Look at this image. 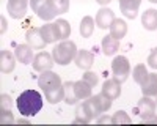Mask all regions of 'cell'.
I'll use <instances>...</instances> for the list:
<instances>
[{"mask_svg":"<svg viewBox=\"0 0 157 126\" xmlns=\"http://www.w3.org/2000/svg\"><path fill=\"white\" fill-rule=\"evenodd\" d=\"M16 106L21 115L24 117H35L36 113L43 109L44 101L39 92L36 90H25L19 95V98L16 99Z\"/></svg>","mask_w":157,"mask_h":126,"instance_id":"6da1fadb","label":"cell"},{"mask_svg":"<svg viewBox=\"0 0 157 126\" xmlns=\"http://www.w3.org/2000/svg\"><path fill=\"white\" fill-rule=\"evenodd\" d=\"M77 46L74 41L69 40H63L60 44H57L54 49H52V55H54V60L57 65H69V63L75 58L77 55Z\"/></svg>","mask_w":157,"mask_h":126,"instance_id":"7a4b0ae2","label":"cell"},{"mask_svg":"<svg viewBox=\"0 0 157 126\" xmlns=\"http://www.w3.org/2000/svg\"><path fill=\"white\" fill-rule=\"evenodd\" d=\"M101 113L102 112L96 106L93 96H90L88 99H83V103H80V104L75 107V120H74V123L86 124L91 120H94L98 115H101Z\"/></svg>","mask_w":157,"mask_h":126,"instance_id":"3957f363","label":"cell"},{"mask_svg":"<svg viewBox=\"0 0 157 126\" xmlns=\"http://www.w3.org/2000/svg\"><path fill=\"white\" fill-rule=\"evenodd\" d=\"M112 73H113V77H116L121 84L126 82L130 74V63H129L127 57H124V55L115 57L112 61Z\"/></svg>","mask_w":157,"mask_h":126,"instance_id":"277c9868","label":"cell"},{"mask_svg":"<svg viewBox=\"0 0 157 126\" xmlns=\"http://www.w3.org/2000/svg\"><path fill=\"white\" fill-rule=\"evenodd\" d=\"M30 3H32V10L33 13H36L38 18L39 19H43L44 22H49L52 19H55V13L54 10L50 8L49 2L47 0H30Z\"/></svg>","mask_w":157,"mask_h":126,"instance_id":"5b68a950","label":"cell"},{"mask_svg":"<svg viewBox=\"0 0 157 126\" xmlns=\"http://www.w3.org/2000/svg\"><path fill=\"white\" fill-rule=\"evenodd\" d=\"M155 107H157V103H155L152 98L143 96L138 103H137V106H135V109H134V113H135V115H138V117L143 120V118L152 115V113H155Z\"/></svg>","mask_w":157,"mask_h":126,"instance_id":"8992f818","label":"cell"},{"mask_svg":"<svg viewBox=\"0 0 157 126\" xmlns=\"http://www.w3.org/2000/svg\"><path fill=\"white\" fill-rule=\"evenodd\" d=\"M58 85H61V77L57 73L50 71V69L41 73V76L38 77V87L41 88L43 92H47L50 88H55Z\"/></svg>","mask_w":157,"mask_h":126,"instance_id":"52a82bcc","label":"cell"},{"mask_svg":"<svg viewBox=\"0 0 157 126\" xmlns=\"http://www.w3.org/2000/svg\"><path fill=\"white\" fill-rule=\"evenodd\" d=\"M55 65V60H54V55L43 50L35 55L33 58V69L38 71V73H44V71H49L52 66Z\"/></svg>","mask_w":157,"mask_h":126,"instance_id":"ba28073f","label":"cell"},{"mask_svg":"<svg viewBox=\"0 0 157 126\" xmlns=\"http://www.w3.org/2000/svg\"><path fill=\"white\" fill-rule=\"evenodd\" d=\"M25 41L27 44L33 49H44L47 46V43L44 41L43 33H41V27H32L25 33Z\"/></svg>","mask_w":157,"mask_h":126,"instance_id":"9c48e42d","label":"cell"},{"mask_svg":"<svg viewBox=\"0 0 157 126\" xmlns=\"http://www.w3.org/2000/svg\"><path fill=\"white\" fill-rule=\"evenodd\" d=\"M27 6H29V0H8L6 3V10L10 13V16L14 19L24 18L25 13H27Z\"/></svg>","mask_w":157,"mask_h":126,"instance_id":"30bf717a","label":"cell"},{"mask_svg":"<svg viewBox=\"0 0 157 126\" xmlns=\"http://www.w3.org/2000/svg\"><path fill=\"white\" fill-rule=\"evenodd\" d=\"M116 18H115L113 10H110L107 6H102L98 11V14H96V25L99 29H102V30H107V29H110V25H112V22Z\"/></svg>","mask_w":157,"mask_h":126,"instance_id":"8fae6325","label":"cell"},{"mask_svg":"<svg viewBox=\"0 0 157 126\" xmlns=\"http://www.w3.org/2000/svg\"><path fill=\"white\" fill-rule=\"evenodd\" d=\"M16 55L11 52V50H0V71L3 74H10L14 71V66H16Z\"/></svg>","mask_w":157,"mask_h":126,"instance_id":"7c38bea8","label":"cell"},{"mask_svg":"<svg viewBox=\"0 0 157 126\" xmlns=\"http://www.w3.org/2000/svg\"><path fill=\"white\" fill-rule=\"evenodd\" d=\"M143 96H149L157 103V73H149L141 85Z\"/></svg>","mask_w":157,"mask_h":126,"instance_id":"4fadbf2b","label":"cell"},{"mask_svg":"<svg viewBox=\"0 0 157 126\" xmlns=\"http://www.w3.org/2000/svg\"><path fill=\"white\" fill-rule=\"evenodd\" d=\"M101 92L113 101V99H116V98H120V95H121V82L118 81L116 77L107 79L105 82H104Z\"/></svg>","mask_w":157,"mask_h":126,"instance_id":"5bb4252c","label":"cell"},{"mask_svg":"<svg viewBox=\"0 0 157 126\" xmlns=\"http://www.w3.org/2000/svg\"><path fill=\"white\" fill-rule=\"evenodd\" d=\"M74 61H75L77 68H80L83 71H88L91 66H93V63H94V55H93V52H90V50L82 49V50L77 52Z\"/></svg>","mask_w":157,"mask_h":126,"instance_id":"9a60e30c","label":"cell"},{"mask_svg":"<svg viewBox=\"0 0 157 126\" xmlns=\"http://www.w3.org/2000/svg\"><path fill=\"white\" fill-rule=\"evenodd\" d=\"M140 3H141V0H120L121 13L127 19H135L138 8H140Z\"/></svg>","mask_w":157,"mask_h":126,"instance_id":"2e32d148","label":"cell"},{"mask_svg":"<svg viewBox=\"0 0 157 126\" xmlns=\"http://www.w3.org/2000/svg\"><path fill=\"white\" fill-rule=\"evenodd\" d=\"M32 49H33V47H30L29 44H19V46H16L14 55H16L17 61L22 63V65H29V63H33L35 55H33V50H32Z\"/></svg>","mask_w":157,"mask_h":126,"instance_id":"e0dca14e","label":"cell"},{"mask_svg":"<svg viewBox=\"0 0 157 126\" xmlns=\"http://www.w3.org/2000/svg\"><path fill=\"white\" fill-rule=\"evenodd\" d=\"M74 93L77 96L78 101H83V99H88L90 96H93V87H91L88 82H85L83 79L74 82Z\"/></svg>","mask_w":157,"mask_h":126,"instance_id":"ac0fdd59","label":"cell"},{"mask_svg":"<svg viewBox=\"0 0 157 126\" xmlns=\"http://www.w3.org/2000/svg\"><path fill=\"white\" fill-rule=\"evenodd\" d=\"M101 46H102L104 55H107V57H109V55H115L116 50L120 49V40H116V38H113V36L109 33L107 36L102 38Z\"/></svg>","mask_w":157,"mask_h":126,"instance_id":"d6986e66","label":"cell"},{"mask_svg":"<svg viewBox=\"0 0 157 126\" xmlns=\"http://www.w3.org/2000/svg\"><path fill=\"white\" fill-rule=\"evenodd\" d=\"M41 33H43V38H44V41L47 44H52V43H55L60 40V33H58V29H57V24L54 22H49L46 25H43L41 27Z\"/></svg>","mask_w":157,"mask_h":126,"instance_id":"ffe728a7","label":"cell"},{"mask_svg":"<svg viewBox=\"0 0 157 126\" xmlns=\"http://www.w3.org/2000/svg\"><path fill=\"white\" fill-rule=\"evenodd\" d=\"M141 24H143V27L149 32L157 30V10H154V8L146 10L141 16Z\"/></svg>","mask_w":157,"mask_h":126,"instance_id":"44dd1931","label":"cell"},{"mask_svg":"<svg viewBox=\"0 0 157 126\" xmlns=\"http://www.w3.org/2000/svg\"><path fill=\"white\" fill-rule=\"evenodd\" d=\"M110 35L113 36V38H116V40H123V38L126 36V33H127V24H126V21H123V19H115L113 22H112V25H110Z\"/></svg>","mask_w":157,"mask_h":126,"instance_id":"7402d4cb","label":"cell"},{"mask_svg":"<svg viewBox=\"0 0 157 126\" xmlns=\"http://www.w3.org/2000/svg\"><path fill=\"white\" fill-rule=\"evenodd\" d=\"M44 96L50 104H58L60 101H64V87H63V84L44 92Z\"/></svg>","mask_w":157,"mask_h":126,"instance_id":"603a6c76","label":"cell"},{"mask_svg":"<svg viewBox=\"0 0 157 126\" xmlns=\"http://www.w3.org/2000/svg\"><path fill=\"white\" fill-rule=\"evenodd\" d=\"M94 33V19L91 16H85L80 22V35L82 38H91Z\"/></svg>","mask_w":157,"mask_h":126,"instance_id":"cb8c5ba5","label":"cell"},{"mask_svg":"<svg viewBox=\"0 0 157 126\" xmlns=\"http://www.w3.org/2000/svg\"><path fill=\"white\" fill-rule=\"evenodd\" d=\"M148 68L143 65V63H138L137 66H134V69H132V77H134V81L138 84V85H141L143 82H145V79L148 77Z\"/></svg>","mask_w":157,"mask_h":126,"instance_id":"d4e9b609","label":"cell"},{"mask_svg":"<svg viewBox=\"0 0 157 126\" xmlns=\"http://www.w3.org/2000/svg\"><path fill=\"white\" fill-rule=\"evenodd\" d=\"M93 99H94V103H96V106L99 107V110L104 113V112H107L110 107H112V99L109 98V96H105L102 92L101 93H98V95H94L93 96Z\"/></svg>","mask_w":157,"mask_h":126,"instance_id":"484cf974","label":"cell"},{"mask_svg":"<svg viewBox=\"0 0 157 126\" xmlns=\"http://www.w3.org/2000/svg\"><path fill=\"white\" fill-rule=\"evenodd\" d=\"M55 14H63L69 10V0H47Z\"/></svg>","mask_w":157,"mask_h":126,"instance_id":"4316f807","label":"cell"},{"mask_svg":"<svg viewBox=\"0 0 157 126\" xmlns=\"http://www.w3.org/2000/svg\"><path fill=\"white\" fill-rule=\"evenodd\" d=\"M63 87H64V103L66 104H75L78 99L74 93V82L68 81V82L63 84Z\"/></svg>","mask_w":157,"mask_h":126,"instance_id":"83f0119b","label":"cell"},{"mask_svg":"<svg viewBox=\"0 0 157 126\" xmlns=\"http://www.w3.org/2000/svg\"><path fill=\"white\" fill-rule=\"evenodd\" d=\"M57 29H58V33H60V40H68L69 35H71V25L66 19H57Z\"/></svg>","mask_w":157,"mask_h":126,"instance_id":"f1b7e54d","label":"cell"},{"mask_svg":"<svg viewBox=\"0 0 157 126\" xmlns=\"http://www.w3.org/2000/svg\"><path fill=\"white\" fill-rule=\"evenodd\" d=\"M112 123L113 124H129V123H132V118H130L129 113H126L124 110H118V112L113 113Z\"/></svg>","mask_w":157,"mask_h":126,"instance_id":"f546056e","label":"cell"},{"mask_svg":"<svg viewBox=\"0 0 157 126\" xmlns=\"http://www.w3.org/2000/svg\"><path fill=\"white\" fill-rule=\"evenodd\" d=\"M0 123L2 124L14 123V117H13V113H11V109H0Z\"/></svg>","mask_w":157,"mask_h":126,"instance_id":"4dcf8cb0","label":"cell"},{"mask_svg":"<svg viewBox=\"0 0 157 126\" xmlns=\"http://www.w3.org/2000/svg\"><path fill=\"white\" fill-rule=\"evenodd\" d=\"M82 79L85 81V82H88L91 87H96L98 84H99V76L96 74V73H93V71H85V74L82 76Z\"/></svg>","mask_w":157,"mask_h":126,"instance_id":"1f68e13d","label":"cell"},{"mask_svg":"<svg viewBox=\"0 0 157 126\" xmlns=\"http://www.w3.org/2000/svg\"><path fill=\"white\" fill-rule=\"evenodd\" d=\"M11 104H13V99L10 95H2L0 96V109H11Z\"/></svg>","mask_w":157,"mask_h":126,"instance_id":"d6a6232c","label":"cell"},{"mask_svg":"<svg viewBox=\"0 0 157 126\" xmlns=\"http://www.w3.org/2000/svg\"><path fill=\"white\" fill-rule=\"evenodd\" d=\"M148 65L152 68V69H157V47H154L151 50V54L148 57Z\"/></svg>","mask_w":157,"mask_h":126,"instance_id":"836d02e7","label":"cell"},{"mask_svg":"<svg viewBox=\"0 0 157 126\" xmlns=\"http://www.w3.org/2000/svg\"><path fill=\"white\" fill-rule=\"evenodd\" d=\"M141 121H143V123H157V115H155V113H152V115L143 118Z\"/></svg>","mask_w":157,"mask_h":126,"instance_id":"e575fe53","label":"cell"},{"mask_svg":"<svg viewBox=\"0 0 157 126\" xmlns=\"http://www.w3.org/2000/svg\"><path fill=\"white\" fill-rule=\"evenodd\" d=\"M98 123H99V124H102V123H112V118L107 117V115H104V117L98 118Z\"/></svg>","mask_w":157,"mask_h":126,"instance_id":"d590c367","label":"cell"},{"mask_svg":"<svg viewBox=\"0 0 157 126\" xmlns=\"http://www.w3.org/2000/svg\"><path fill=\"white\" fill-rule=\"evenodd\" d=\"M96 2H98L99 5H104V6H105V5H109V3L112 2V0H96Z\"/></svg>","mask_w":157,"mask_h":126,"instance_id":"8d00e7d4","label":"cell"},{"mask_svg":"<svg viewBox=\"0 0 157 126\" xmlns=\"http://www.w3.org/2000/svg\"><path fill=\"white\" fill-rule=\"evenodd\" d=\"M16 123H19V124H21V123H29V120H25V118H19Z\"/></svg>","mask_w":157,"mask_h":126,"instance_id":"74e56055","label":"cell"},{"mask_svg":"<svg viewBox=\"0 0 157 126\" xmlns=\"http://www.w3.org/2000/svg\"><path fill=\"white\" fill-rule=\"evenodd\" d=\"M149 2H151V3H157V0H149Z\"/></svg>","mask_w":157,"mask_h":126,"instance_id":"f35d334b","label":"cell"}]
</instances>
